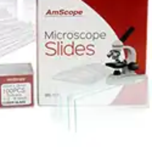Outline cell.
I'll return each instance as SVG.
<instances>
[{
  "label": "cell",
  "mask_w": 152,
  "mask_h": 152,
  "mask_svg": "<svg viewBox=\"0 0 152 152\" xmlns=\"http://www.w3.org/2000/svg\"><path fill=\"white\" fill-rule=\"evenodd\" d=\"M38 72L78 86L86 79L106 80L130 73L132 49L117 39L108 24L80 0H35Z\"/></svg>",
  "instance_id": "obj_1"
},
{
  "label": "cell",
  "mask_w": 152,
  "mask_h": 152,
  "mask_svg": "<svg viewBox=\"0 0 152 152\" xmlns=\"http://www.w3.org/2000/svg\"><path fill=\"white\" fill-rule=\"evenodd\" d=\"M34 105V72L31 63L0 65V108Z\"/></svg>",
  "instance_id": "obj_2"
},
{
  "label": "cell",
  "mask_w": 152,
  "mask_h": 152,
  "mask_svg": "<svg viewBox=\"0 0 152 152\" xmlns=\"http://www.w3.org/2000/svg\"><path fill=\"white\" fill-rule=\"evenodd\" d=\"M35 40L34 26L0 10V58Z\"/></svg>",
  "instance_id": "obj_3"
},
{
  "label": "cell",
  "mask_w": 152,
  "mask_h": 152,
  "mask_svg": "<svg viewBox=\"0 0 152 152\" xmlns=\"http://www.w3.org/2000/svg\"><path fill=\"white\" fill-rule=\"evenodd\" d=\"M0 10H5L10 15L17 17V11H18L17 0H0Z\"/></svg>",
  "instance_id": "obj_4"
},
{
  "label": "cell",
  "mask_w": 152,
  "mask_h": 152,
  "mask_svg": "<svg viewBox=\"0 0 152 152\" xmlns=\"http://www.w3.org/2000/svg\"><path fill=\"white\" fill-rule=\"evenodd\" d=\"M23 5H24V9L26 10L32 11L33 7L35 6V0H23Z\"/></svg>",
  "instance_id": "obj_5"
}]
</instances>
